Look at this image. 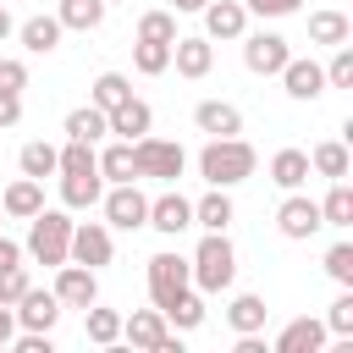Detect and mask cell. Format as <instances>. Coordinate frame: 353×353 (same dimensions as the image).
Returning a JSON list of instances; mask_svg holds the SVG:
<instances>
[{
  "label": "cell",
  "mask_w": 353,
  "mask_h": 353,
  "mask_svg": "<svg viewBox=\"0 0 353 353\" xmlns=\"http://www.w3.org/2000/svg\"><path fill=\"white\" fill-rule=\"evenodd\" d=\"M259 171V154H254V143L237 132V138H210L204 149H199V176L210 182V188H237V182H248Z\"/></svg>",
  "instance_id": "6da1fadb"
},
{
  "label": "cell",
  "mask_w": 353,
  "mask_h": 353,
  "mask_svg": "<svg viewBox=\"0 0 353 353\" xmlns=\"http://www.w3.org/2000/svg\"><path fill=\"white\" fill-rule=\"evenodd\" d=\"M188 270H193V287L204 298L232 292V281H237V248H232V237L226 232H204L199 248H193V259H188Z\"/></svg>",
  "instance_id": "7a4b0ae2"
},
{
  "label": "cell",
  "mask_w": 353,
  "mask_h": 353,
  "mask_svg": "<svg viewBox=\"0 0 353 353\" xmlns=\"http://www.w3.org/2000/svg\"><path fill=\"white\" fill-rule=\"evenodd\" d=\"M66 248H72V215H66V204L61 210H39L33 221H28V243H22V254L33 259V265H66Z\"/></svg>",
  "instance_id": "3957f363"
},
{
  "label": "cell",
  "mask_w": 353,
  "mask_h": 353,
  "mask_svg": "<svg viewBox=\"0 0 353 353\" xmlns=\"http://www.w3.org/2000/svg\"><path fill=\"white\" fill-rule=\"evenodd\" d=\"M132 165H138V176H149V182H182V171H188V149L182 143H171V138H154V132H143V138H132Z\"/></svg>",
  "instance_id": "277c9868"
},
{
  "label": "cell",
  "mask_w": 353,
  "mask_h": 353,
  "mask_svg": "<svg viewBox=\"0 0 353 353\" xmlns=\"http://www.w3.org/2000/svg\"><path fill=\"white\" fill-rule=\"evenodd\" d=\"M99 210H105V226L110 232H138L149 221V193L138 182H110L99 193Z\"/></svg>",
  "instance_id": "5b68a950"
},
{
  "label": "cell",
  "mask_w": 353,
  "mask_h": 353,
  "mask_svg": "<svg viewBox=\"0 0 353 353\" xmlns=\"http://www.w3.org/2000/svg\"><path fill=\"white\" fill-rule=\"evenodd\" d=\"M193 287V270H188V259L176 254V248H160L154 259H149V303L154 309H165L171 298H182Z\"/></svg>",
  "instance_id": "8992f818"
},
{
  "label": "cell",
  "mask_w": 353,
  "mask_h": 353,
  "mask_svg": "<svg viewBox=\"0 0 353 353\" xmlns=\"http://www.w3.org/2000/svg\"><path fill=\"white\" fill-rule=\"evenodd\" d=\"M320 226H325V221H320V204H314L303 188H292V193L276 204V232H281L287 243H309Z\"/></svg>",
  "instance_id": "52a82bcc"
},
{
  "label": "cell",
  "mask_w": 353,
  "mask_h": 353,
  "mask_svg": "<svg viewBox=\"0 0 353 353\" xmlns=\"http://www.w3.org/2000/svg\"><path fill=\"white\" fill-rule=\"evenodd\" d=\"M66 259H77V265H88V270L110 265V259H116V232H110L105 221H72V248H66Z\"/></svg>",
  "instance_id": "ba28073f"
},
{
  "label": "cell",
  "mask_w": 353,
  "mask_h": 353,
  "mask_svg": "<svg viewBox=\"0 0 353 353\" xmlns=\"http://www.w3.org/2000/svg\"><path fill=\"white\" fill-rule=\"evenodd\" d=\"M50 292L61 298V309H88V303H99V270H88V265L66 259V265H55Z\"/></svg>",
  "instance_id": "9c48e42d"
},
{
  "label": "cell",
  "mask_w": 353,
  "mask_h": 353,
  "mask_svg": "<svg viewBox=\"0 0 353 353\" xmlns=\"http://www.w3.org/2000/svg\"><path fill=\"white\" fill-rule=\"evenodd\" d=\"M287 55H292V44H287L281 33H270V28L243 33V66H248L254 77H276V72L287 66Z\"/></svg>",
  "instance_id": "30bf717a"
},
{
  "label": "cell",
  "mask_w": 353,
  "mask_h": 353,
  "mask_svg": "<svg viewBox=\"0 0 353 353\" xmlns=\"http://www.w3.org/2000/svg\"><path fill=\"white\" fill-rule=\"evenodd\" d=\"M276 77H281L287 99H298V105H309V99H320V94H325V66H320V61H309V55H287V66H281Z\"/></svg>",
  "instance_id": "8fae6325"
},
{
  "label": "cell",
  "mask_w": 353,
  "mask_h": 353,
  "mask_svg": "<svg viewBox=\"0 0 353 353\" xmlns=\"http://www.w3.org/2000/svg\"><path fill=\"white\" fill-rule=\"evenodd\" d=\"M143 226H154L160 237H182V232L193 226V199H182L176 182H171L160 199H149V221H143Z\"/></svg>",
  "instance_id": "7c38bea8"
},
{
  "label": "cell",
  "mask_w": 353,
  "mask_h": 353,
  "mask_svg": "<svg viewBox=\"0 0 353 353\" xmlns=\"http://www.w3.org/2000/svg\"><path fill=\"white\" fill-rule=\"evenodd\" d=\"M11 309H17V331H55V320H61V298L50 287H33V281Z\"/></svg>",
  "instance_id": "4fadbf2b"
},
{
  "label": "cell",
  "mask_w": 353,
  "mask_h": 353,
  "mask_svg": "<svg viewBox=\"0 0 353 353\" xmlns=\"http://www.w3.org/2000/svg\"><path fill=\"white\" fill-rule=\"evenodd\" d=\"M171 66L182 72V77H210V66H215V39H204V33H176L171 39Z\"/></svg>",
  "instance_id": "5bb4252c"
},
{
  "label": "cell",
  "mask_w": 353,
  "mask_h": 353,
  "mask_svg": "<svg viewBox=\"0 0 353 353\" xmlns=\"http://www.w3.org/2000/svg\"><path fill=\"white\" fill-rule=\"evenodd\" d=\"M193 127L210 132V138H237L243 132V110L232 99H199L193 105Z\"/></svg>",
  "instance_id": "9a60e30c"
},
{
  "label": "cell",
  "mask_w": 353,
  "mask_h": 353,
  "mask_svg": "<svg viewBox=\"0 0 353 353\" xmlns=\"http://www.w3.org/2000/svg\"><path fill=\"white\" fill-rule=\"evenodd\" d=\"M325 320H314V314H298V320H287L281 325V336H276V347L270 353H320L325 347Z\"/></svg>",
  "instance_id": "2e32d148"
},
{
  "label": "cell",
  "mask_w": 353,
  "mask_h": 353,
  "mask_svg": "<svg viewBox=\"0 0 353 353\" xmlns=\"http://www.w3.org/2000/svg\"><path fill=\"white\" fill-rule=\"evenodd\" d=\"M199 17H204V39H243L248 33V6L243 0H210Z\"/></svg>",
  "instance_id": "e0dca14e"
},
{
  "label": "cell",
  "mask_w": 353,
  "mask_h": 353,
  "mask_svg": "<svg viewBox=\"0 0 353 353\" xmlns=\"http://www.w3.org/2000/svg\"><path fill=\"white\" fill-rule=\"evenodd\" d=\"M105 121H110V132L116 138H143V132H154V110H149V99H138V94H127L116 110H105Z\"/></svg>",
  "instance_id": "ac0fdd59"
},
{
  "label": "cell",
  "mask_w": 353,
  "mask_h": 353,
  "mask_svg": "<svg viewBox=\"0 0 353 353\" xmlns=\"http://www.w3.org/2000/svg\"><path fill=\"white\" fill-rule=\"evenodd\" d=\"M165 314L160 309H132L127 320H121V342H132V347H143V353H154L160 342H165Z\"/></svg>",
  "instance_id": "d6986e66"
},
{
  "label": "cell",
  "mask_w": 353,
  "mask_h": 353,
  "mask_svg": "<svg viewBox=\"0 0 353 353\" xmlns=\"http://www.w3.org/2000/svg\"><path fill=\"white\" fill-rule=\"evenodd\" d=\"M0 210H6L11 221H33V215L44 210V182H39V176H17V182L0 193Z\"/></svg>",
  "instance_id": "ffe728a7"
},
{
  "label": "cell",
  "mask_w": 353,
  "mask_h": 353,
  "mask_svg": "<svg viewBox=\"0 0 353 353\" xmlns=\"http://www.w3.org/2000/svg\"><path fill=\"white\" fill-rule=\"evenodd\" d=\"M232 221H237L232 188H210L204 199H193V226H204V232H226Z\"/></svg>",
  "instance_id": "44dd1931"
},
{
  "label": "cell",
  "mask_w": 353,
  "mask_h": 353,
  "mask_svg": "<svg viewBox=\"0 0 353 353\" xmlns=\"http://www.w3.org/2000/svg\"><path fill=\"white\" fill-rule=\"evenodd\" d=\"M353 39V22H347V11H336V6H325V11H309V44H325V50H336V44H347Z\"/></svg>",
  "instance_id": "7402d4cb"
},
{
  "label": "cell",
  "mask_w": 353,
  "mask_h": 353,
  "mask_svg": "<svg viewBox=\"0 0 353 353\" xmlns=\"http://www.w3.org/2000/svg\"><path fill=\"white\" fill-rule=\"evenodd\" d=\"M309 171H314V176H325V182H342V176L353 171V154H347V143H342V138H325V143H314V149H309Z\"/></svg>",
  "instance_id": "603a6c76"
},
{
  "label": "cell",
  "mask_w": 353,
  "mask_h": 353,
  "mask_svg": "<svg viewBox=\"0 0 353 353\" xmlns=\"http://www.w3.org/2000/svg\"><path fill=\"white\" fill-rule=\"evenodd\" d=\"M314 171H309V149H276L270 154V182L281 188V193H292V188H303Z\"/></svg>",
  "instance_id": "cb8c5ba5"
},
{
  "label": "cell",
  "mask_w": 353,
  "mask_h": 353,
  "mask_svg": "<svg viewBox=\"0 0 353 353\" xmlns=\"http://www.w3.org/2000/svg\"><path fill=\"white\" fill-rule=\"evenodd\" d=\"M61 33H66V28H61L55 17H44V11H39V17H28V22L17 28V39H22V50H28V55H50V50H61Z\"/></svg>",
  "instance_id": "d4e9b609"
},
{
  "label": "cell",
  "mask_w": 353,
  "mask_h": 353,
  "mask_svg": "<svg viewBox=\"0 0 353 353\" xmlns=\"http://www.w3.org/2000/svg\"><path fill=\"white\" fill-rule=\"evenodd\" d=\"M105 11H110L105 0H61V6H55V22H61L66 33H94V28L105 22Z\"/></svg>",
  "instance_id": "484cf974"
},
{
  "label": "cell",
  "mask_w": 353,
  "mask_h": 353,
  "mask_svg": "<svg viewBox=\"0 0 353 353\" xmlns=\"http://www.w3.org/2000/svg\"><path fill=\"white\" fill-rule=\"evenodd\" d=\"M105 193V176L99 171H77V176H61V204L66 210H94Z\"/></svg>",
  "instance_id": "4316f807"
},
{
  "label": "cell",
  "mask_w": 353,
  "mask_h": 353,
  "mask_svg": "<svg viewBox=\"0 0 353 353\" xmlns=\"http://www.w3.org/2000/svg\"><path fill=\"white\" fill-rule=\"evenodd\" d=\"M160 314H165V325H171V331H199L210 309H204V292H199V287H188V292H182V298H171Z\"/></svg>",
  "instance_id": "83f0119b"
},
{
  "label": "cell",
  "mask_w": 353,
  "mask_h": 353,
  "mask_svg": "<svg viewBox=\"0 0 353 353\" xmlns=\"http://www.w3.org/2000/svg\"><path fill=\"white\" fill-rule=\"evenodd\" d=\"M265 320H270V309H265V298L259 292H237L232 303H226V325L243 336V331H265Z\"/></svg>",
  "instance_id": "f1b7e54d"
},
{
  "label": "cell",
  "mask_w": 353,
  "mask_h": 353,
  "mask_svg": "<svg viewBox=\"0 0 353 353\" xmlns=\"http://www.w3.org/2000/svg\"><path fill=\"white\" fill-rule=\"evenodd\" d=\"M66 138H77V143H99V138H110L105 110H99V105H77V110H66Z\"/></svg>",
  "instance_id": "f546056e"
},
{
  "label": "cell",
  "mask_w": 353,
  "mask_h": 353,
  "mask_svg": "<svg viewBox=\"0 0 353 353\" xmlns=\"http://www.w3.org/2000/svg\"><path fill=\"white\" fill-rule=\"evenodd\" d=\"M94 154H99V176L105 182H138V165H132V143L127 138H116V143H105Z\"/></svg>",
  "instance_id": "4dcf8cb0"
},
{
  "label": "cell",
  "mask_w": 353,
  "mask_h": 353,
  "mask_svg": "<svg viewBox=\"0 0 353 353\" xmlns=\"http://www.w3.org/2000/svg\"><path fill=\"white\" fill-rule=\"evenodd\" d=\"M83 336H88L94 347H116V342H121V314L88 303V309H83Z\"/></svg>",
  "instance_id": "1f68e13d"
},
{
  "label": "cell",
  "mask_w": 353,
  "mask_h": 353,
  "mask_svg": "<svg viewBox=\"0 0 353 353\" xmlns=\"http://www.w3.org/2000/svg\"><path fill=\"white\" fill-rule=\"evenodd\" d=\"M314 204H320V221H325V226H336V232H347V226H353V188H347V176H342V182H331V193H325V199H314Z\"/></svg>",
  "instance_id": "d6a6232c"
},
{
  "label": "cell",
  "mask_w": 353,
  "mask_h": 353,
  "mask_svg": "<svg viewBox=\"0 0 353 353\" xmlns=\"http://www.w3.org/2000/svg\"><path fill=\"white\" fill-rule=\"evenodd\" d=\"M55 160H61V149L55 143H44V138H33V143H22V154H17V165H22V176H55Z\"/></svg>",
  "instance_id": "836d02e7"
},
{
  "label": "cell",
  "mask_w": 353,
  "mask_h": 353,
  "mask_svg": "<svg viewBox=\"0 0 353 353\" xmlns=\"http://www.w3.org/2000/svg\"><path fill=\"white\" fill-rule=\"evenodd\" d=\"M132 66H138L143 77H160V72H171V44L138 39V44H132Z\"/></svg>",
  "instance_id": "e575fe53"
},
{
  "label": "cell",
  "mask_w": 353,
  "mask_h": 353,
  "mask_svg": "<svg viewBox=\"0 0 353 353\" xmlns=\"http://www.w3.org/2000/svg\"><path fill=\"white\" fill-rule=\"evenodd\" d=\"M127 94H132V83H127L121 72H99V77H94V99H88V105H99V110H116Z\"/></svg>",
  "instance_id": "d590c367"
},
{
  "label": "cell",
  "mask_w": 353,
  "mask_h": 353,
  "mask_svg": "<svg viewBox=\"0 0 353 353\" xmlns=\"http://www.w3.org/2000/svg\"><path fill=\"white\" fill-rule=\"evenodd\" d=\"M138 39L171 44V39H176V11H143V17H138Z\"/></svg>",
  "instance_id": "8d00e7d4"
},
{
  "label": "cell",
  "mask_w": 353,
  "mask_h": 353,
  "mask_svg": "<svg viewBox=\"0 0 353 353\" xmlns=\"http://www.w3.org/2000/svg\"><path fill=\"white\" fill-rule=\"evenodd\" d=\"M325 276H331L336 287H353V243H347V237L325 248Z\"/></svg>",
  "instance_id": "74e56055"
},
{
  "label": "cell",
  "mask_w": 353,
  "mask_h": 353,
  "mask_svg": "<svg viewBox=\"0 0 353 353\" xmlns=\"http://www.w3.org/2000/svg\"><path fill=\"white\" fill-rule=\"evenodd\" d=\"M325 88H353V44H336L325 61Z\"/></svg>",
  "instance_id": "f35d334b"
},
{
  "label": "cell",
  "mask_w": 353,
  "mask_h": 353,
  "mask_svg": "<svg viewBox=\"0 0 353 353\" xmlns=\"http://www.w3.org/2000/svg\"><path fill=\"white\" fill-rule=\"evenodd\" d=\"M325 331H331V336H342V342L353 336V287H342V298L325 309Z\"/></svg>",
  "instance_id": "ab89813d"
},
{
  "label": "cell",
  "mask_w": 353,
  "mask_h": 353,
  "mask_svg": "<svg viewBox=\"0 0 353 353\" xmlns=\"http://www.w3.org/2000/svg\"><path fill=\"white\" fill-rule=\"evenodd\" d=\"M22 88H28V61L0 55V94H22Z\"/></svg>",
  "instance_id": "60d3db41"
},
{
  "label": "cell",
  "mask_w": 353,
  "mask_h": 353,
  "mask_svg": "<svg viewBox=\"0 0 353 353\" xmlns=\"http://www.w3.org/2000/svg\"><path fill=\"white\" fill-rule=\"evenodd\" d=\"M22 292H28V270L22 265H6L0 270V303H17Z\"/></svg>",
  "instance_id": "b9f144b4"
},
{
  "label": "cell",
  "mask_w": 353,
  "mask_h": 353,
  "mask_svg": "<svg viewBox=\"0 0 353 353\" xmlns=\"http://www.w3.org/2000/svg\"><path fill=\"white\" fill-rule=\"evenodd\" d=\"M248 6V17H298L303 11V0H243Z\"/></svg>",
  "instance_id": "7bdbcfd3"
},
{
  "label": "cell",
  "mask_w": 353,
  "mask_h": 353,
  "mask_svg": "<svg viewBox=\"0 0 353 353\" xmlns=\"http://www.w3.org/2000/svg\"><path fill=\"white\" fill-rule=\"evenodd\" d=\"M11 347H17V353H50L55 342H50V331H17Z\"/></svg>",
  "instance_id": "ee69618b"
},
{
  "label": "cell",
  "mask_w": 353,
  "mask_h": 353,
  "mask_svg": "<svg viewBox=\"0 0 353 353\" xmlns=\"http://www.w3.org/2000/svg\"><path fill=\"white\" fill-rule=\"evenodd\" d=\"M22 121V94H0V127H17Z\"/></svg>",
  "instance_id": "f6af8a7d"
},
{
  "label": "cell",
  "mask_w": 353,
  "mask_h": 353,
  "mask_svg": "<svg viewBox=\"0 0 353 353\" xmlns=\"http://www.w3.org/2000/svg\"><path fill=\"white\" fill-rule=\"evenodd\" d=\"M11 336H17V309L0 303V347H11Z\"/></svg>",
  "instance_id": "bcb514c9"
},
{
  "label": "cell",
  "mask_w": 353,
  "mask_h": 353,
  "mask_svg": "<svg viewBox=\"0 0 353 353\" xmlns=\"http://www.w3.org/2000/svg\"><path fill=\"white\" fill-rule=\"evenodd\" d=\"M6 265H22V243H11V237L0 232V270H6Z\"/></svg>",
  "instance_id": "7dc6e473"
},
{
  "label": "cell",
  "mask_w": 353,
  "mask_h": 353,
  "mask_svg": "<svg viewBox=\"0 0 353 353\" xmlns=\"http://www.w3.org/2000/svg\"><path fill=\"white\" fill-rule=\"evenodd\" d=\"M204 6H210V0H171V11H176V17H182V11H193V17H199Z\"/></svg>",
  "instance_id": "c3c4849f"
},
{
  "label": "cell",
  "mask_w": 353,
  "mask_h": 353,
  "mask_svg": "<svg viewBox=\"0 0 353 353\" xmlns=\"http://www.w3.org/2000/svg\"><path fill=\"white\" fill-rule=\"evenodd\" d=\"M11 28H17V22H11V11H6V0H0V39H6Z\"/></svg>",
  "instance_id": "681fc988"
},
{
  "label": "cell",
  "mask_w": 353,
  "mask_h": 353,
  "mask_svg": "<svg viewBox=\"0 0 353 353\" xmlns=\"http://www.w3.org/2000/svg\"><path fill=\"white\" fill-rule=\"evenodd\" d=\"M105 6H116V0H105Z\"/></svg>",
  "instance_id": "f907efd6"
}]
</instances>
